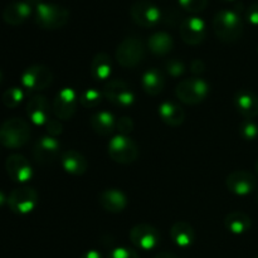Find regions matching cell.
<instances>
[{"label": "cell", "instance_id": "obj_17", "mask_svg": "<svg viewBox=\"0 0 258 258\" xmlns=\"http://www.w3.org/2000/svg\"><path fill=\"white\" fill-rule=\"evenodd\" d=\"M49 101L43 95H34L27 103V115L34 125H45L50 120Z\"/></svg>", "mask_w": 258, "mask_h": 258}, {"label": "cell", "instance_id": "obj_27", "mask_svg": "<svg viewBox=\"0 0 258 258\" xmlns=\"http://www.w3.org/2000/svg\"><path fill=\"white\" fill-rule=\"evenodd\" d=\"M224 226L227 231L233 234H243L249 231L252 226V221L248 214L241 211L231 212L224 218Z\"/></svg>", "mask_w": 258, "mask_h": 258}, {"label": "cell", "instance_id": "obj_36", "mask_svg": "<svg viewBox=\"0 0 258 258\" xmlns=\"http://www.w3.org/2000/svg\"><path fill=\"white\" fill-rule=\"evenodd\" d=\"M45 130H47L48 136L57 139L63 133V125L59 120H49L45 123Z\"/></svg>", "mask_w": 258, "mask_h": 258}, {"label": "cell", "instance_id": "obj_42", "mask_svg": "<svg viewBox=\"0 0 258 258\" xmlns=\"http://www.w3.org/2000/svg\"><path fill=\"white\" fill-rule=\"evenodd\" d=\"M5 203H8V198H7V197H5V194L3 193L2 190H0V207L4 206Z\"/></svg>", "mask_w": 258, "mask_h": 258}, {"label": "cell", "instance_id": "obj_32", "mask_svg": "<svg viewBox=\"0 0 258 258\" xmlns=\"http://www.w3.org/2000/svg\"><path fill=\"white\" fill-rule=\"evenodd\" d=\"M179 4L186 12L197 14L206 9L208 5V0H179Z\"/></svg>", "mask_w": 258, "mask_h": 258}, {"label": "cell", "instance_id": "obj_10", "mask_svg": "<svg viewBox=\"0 0 258 258\" xmlns=\"http://www.w3.org/2000/svg\"><path fill=\"white\" fill-rule=\"evenodd\" d=\"M78 105V96L71 87H64L58 91L53 101V112L57 120L68 121L76 113Z\"/></svg>", "mask_w": 258, "mask_h": 258}, {"label": "cell", "instance_id": "obj_23", "mask_svg": "<svg viewBox=\"0 0 258 258\" xmlns=\"http://www.w3.org/2000/svg\"><path fill=\"white\" fill-rule=\"evenodd\" d=\"M170 237L178 247L188 248L196 241V232L190 223L185 221H178L171 227Z\"/></svg>", "mask_w": 258, "mask_h": 258}, {"label": "cell", "instance_id": "obj_15", "mask_svg": "<svg viewBox=\"0 0 258 258\" xmlns=\"http://www.w3.org/2000/svg\"><path fill=\"white\" fill-rule=\"evenodd\" d=\"M207 35V25L199 17H189L180 24V37L189 45H198L204 42Z\"/></svg>", "mask_w": 258, "mask_h": 258}, {"label": "cell", "instance_id": "obj_8", "mask_svg": "<svg viewBox=\"0 0 258 258\" xmlns=\"http://www.w3.org/2000/svg\"><path fill=\"white\" fill-rule=\"evenodd\" d=\"M103 97L120 108H127L135 102V95L131 87L121 80L108 81L103 87Z\"/></svg>", "mask_w": 258, "mask_h": 258}, {"label": "cell", "instance_id": "obj_13", "mask_svg": "<svg viewBox=\"0 0 258 258\" xmlns=\"http://www.w3.org/2000/svg\"><path fill=\"white\" fill-rule=\"evenodd\" d=\"M130 241L138 248L143 249V251H150L159 246L161 236L160 232L155 227L146 223H140L131 228Z\"/></svg>", "mask_w": 258, "mask_h": 258}, {"label": "cell", "instance_id": "obj_33", "mask_svg": "<svg viewBox=\"0 0 258 258\" xmlns=\"http://www.w3.org/2000/svg\"><path fill=\"white\" fill-rule=\"evenodd\" d=\"M165 70L171 77L178 78L183 76L184 72H185V64L179 59H170L166 62Z\"/></svg>", "mask_w": 258, "mask_h": 258}, {"label": "cell", "instance_id": "obj_12", "mask_svg": "<svg viewBox=\"0 0 258 258\" xmlns=\"http://www.w3.org/2000/svg\"><path fill=\"white\" fill-rule=\"evenodd\" d=\"M60 153V143L52 136H42L33 146V158L39 165L47 166L55 163Z\"/></svg>", "mask_w": 258, "mask_h": 258}, {"label": "cell", "instance_id": "obj_31", "mask_svg": "<svg viewBox=\"0 0 258 258\" xmlns=\"http://www.w3.org/2000/svg\"><path fill=\"white\" fill-rule=\"evenodd\" d=\"M239 135L246 141H254L258 138V125L253 120H244L239 125Z\"/></svg>", "mask_w": 258, "mask_h": 258}, {"label": "cell", "instance_id": "obj_30", "mask_svg": "<svg viewBox=\"0 0 258 258\" xmlns=\"http://www.w3.org/2000/svg\"><path fill=\"white\" fill-rule=\"evenodd\" d=\"M3 103L5 107L14 108L19 105L24 98V91L19 87H10L3 93Z\"/></svg>", "mask_w": 258, "mask_h": 258}, {"label": "cell", "instance_id": "obj_18", "mask_svg": "<svg viewBox=\"0 0 258 258\" xmlns=\"http://www.w3.org/2000/svg\"><path fill=\"white\" fill-rule=\"evenodd\" d=\"M234 106L238 113L246 120H253L258 116V96L251 90H239L234 95Z\"/></svg>", "mask_w": 258, "mask_h": 258}, {"label": "cell", "instance_id": "obj_24", "mask_svg": "<svg viewBox=\"0 0 258 258\" xmlns=\"http://www.w3.org/2000/svg\"><path fill=\"white\" fill-rule=\"evenodd\" d=\"M141 87L149 96L160 95L165 87V77L158 68H150L146 71L141 78Z\"/></svg>", "mask_w": 258, "mask_h": 258}, {"label": "cell", "instance_id": "obj_26", "mask_svg": "<svg viewBox=\"0 0 258 258\" xmlns=\"http://www.w3.org/2000/svg\"><path fill=\"white\" fill-rule=\"evenodd\" d=\"M148 47L154 55L164 57L173 50V37L166 32H156L149 37Z\"/></svg>", "mask_w": 258, "mask_h": 258}, {"label": "cell", "instance_id": "obj_9", "mask_svg": "<svg viewBox=\"0 0 258 258\" xmlns=\"http://www.w3.org/2000/svg\"><path fill=\"white\" fill-rule=\"evenodd\" d=\"M52 82L53 73L47 66H30L22 75V85L28 91H43L49 87Z\"/></svg>", "mask_w": 258, "mask_h": 258}, {"label": "cell", "instance_id": "obj_7", "mask_svg": "<svg viewBox=\"0 0 258 258\" xmlns=\"http://www.w3.org/2000/svg\"><path fill=\"white\" fill-rule=\"evenodd\" d=\"M37 190L32 186H20L14 189L8 197V206L14 213L17 214H28L35 209L38 206Z\"/></svg>", "mask_w": 258, "mask_h": 258}, {"label": "cell", "instance_id": "obj_2", "mask_svg": "<svg viewBox=\"0 0 258 258\" xmlns=\"http://www.w3.org/2000/svg\"><path fill=\"white\" fill-rule=\"evenodd\" d=\"M30 139V126L25 120L13 117L0 126V143L8 149H19Z\"/></svg>", "mask_w": 258, "mask_h": 258}, {"label": "cell", "instance_id": "obj_4", "mask_svg": "<svg viewBox=\"0 0 258 258\" xmlns=\"http://www.w3.org/2000/svg\"><path fill=\"white\" fill-rule=\"evenodd\" d=\"M208 82L198 77L186 78L180 81L175 88V96L180 102L185 105H198L203 102L209 95Z\"/></svg>", "mask_w": 258, "mask_h": 258}, {"label": "cell", "instance_id": "obj_46", "mask_svg": "<svg viewBox=\"0 0 258 258\" xmlns=\"http://www.w3.org/2000/svg\"><path fill=\"white\" fill-rule=\"evenodd\" d=\"M256 258H258V256H257V257H256Z\"/></svg>", "mask_w": 258, "mask_h": 258}, {"label": "cell", "instance_id": "obj_37", "mask_svg": "<svg viewBox=\"0 0 258 258\" xmlns=\"http://www.w3.org/2000/svg\"><path fill=\"white\" fill-rule=\"evenodd\" d=\"M246 18L252 25H258V2L249 5L246 12Z\"/></svg>", "mask_w": 258, "mask_h": 258}, {"label": "cell", "instance_id": "obj_34", "mask_svg": "<svg viewBox=\"0 0 258 258\" xmlns=\"http://www.w3.org/2000/svg\"><path fill=\"white\" fill-rule=\"evenodd\" d=\"M116 130L120 133V135L127 136L131 131L134 130V121L131 117L127 116H122L116 121Z\"/></svg>", "mask_w": 258, "mask_h": 258}, {"label": "cell", "instance_id": "obj_38", "mask_svg": "<svg viewBox=\"0 0 258 258\" xmlns=\"http://www.w3.org/2000/svg\"><path fill=\"white\" fill-rule=\"evenodd\" d=\"M190 68L194 75H201V73H203L206 71V64H204V62L202 59H196L191 62Z\"/></svg>", "mask_w": 258, "mask_h": 258}, {"label": "cell", "instance_id": "obj_39", "mask_svg": "<svg viewBox=\"0 0 258 258\" xmlns=\"http://www.w3.org/2000/svg\"><path fill=\"white\" fill-rule=\"evenodd\" d=\"M80 258H102V256H101L100 252L96 251V249H90V251L85 252Z\"/></svg>", "mask_w": 258, "mask_h": 258}, {"label": "cell", "instance_id": "obj_5", "mask_svg": "<svg viewBox=\"0 0 258 258\" xmlns=\"http://www.w3.org/2000/svg\"><path fill=\"white\" fill-rule=\"evenodd\" d=\"M115 58L123 68H133L140 64L145 58L143 40L136 37H127L117 45Z\"/></svg>", "mask_w": 258, "mask_h": 258}, {"label": "cell", "instance_id": "obj_14", "mask_svg": "<svg viewBox=\"0 0 258 258\" xmlns=\"http://www.w3.org/2000/svg\"><path fill=\"white\" fill-rule=\"evenodd\" d=\"M226 186L236 196H248L257 188V176L247 170L232 171L226 179Z\"/></svg>", "mask_w": 258, "mask_h": 258}, {"label": "cell", "instance_id": "obj_35", "mask_svg": "<svg viewBox=\"0 0 258 258\" xmlns=\"http://www.w3.org/2000/svg\"><path fill=\"white\" fill-rule=\"evenodd\" d=\"M107 258H139V254L128 247H117L108 253Z\"/></svg>", "mask_w": 258, "mask_h": 258}, {"label": "cell", "instance_id": "obj_40", "mask_svg": "<svg viewBox=\"0 0 258 258\" xmlns=\"http://www.w3.org/2000/svg\"><path fill=\"white\" fill-rule=\"evenodd\" d=\"M154 258H178L175 254L170 253V252H160V253L156 254Z\"/></svg>", "mask_w": 258, "mask_h": 258}, {"label": "cell", "instance_id": "obj_20", "mask_svg": "<svg viewBox=\"0 0 258 258\" xmlns=\"http://www.w3.org/2000/svg\"><path fill=\"white\" fill-rule=\"evenodd\" d=\"M60 164L66 173L75 176H81L87 171L88 161L77 150H66L60 154Z\"/></svg>", "mask_w": 258, "mask_h": 258}, {"label": "cell", "instance_id": "obj_19", "mask_svg": "<svg viewBox=\"0 0 258 258\" xmlns=\"http://www.w3.org/2000/svg\"><path fill=\"white\" fill-rule=\"evenodd\" d=\"M98 203L108 213H121L127 207V197L120 189H105L98 196Z\"/></svg>", "mask_w": 258, "mask_h": 258}, {"label": "cell", "instance_id": "obj_16", "mask_svg": "<svg viewBox=\"0 0 258 258\" xmlns=\"http://www.w3.org/2000/svg\"><path fill=\"white\" fill-rule=\"evenodd\" d=\"M5 169L13 181L17 183H25L30 180L33 176V169L27 158L20 154H12L8 156L5 161Z\"/></svg>", "mask_w": 258, "mask_h": 258}, {"label": "cell", "instance_id": "obj_3", "mask_svg": "<svg viewBox=\"0 0 258 258\" xmlns=\"http://www.w3.org/2000/svg\"><path fill=\"white\" fill-rule=\"evenodd\" d=\"M70 19V12L63 5L42 3L35 8V24L42 29L55 30L63 28Z\"/></svg>", "mask_w": 258, "mask_h": 258}, {"label": "cell", "instance_id": "obj_45", "mask_svg": "<svg viewBox=\"0 0 258 258\" xmlns=\"http://www.w3.org/2000/svg\"><path fill=\"white\" fill-rule=\"evenodd\" d=\"M224 2H233V0H224Z\"/></svg>", "mask_w": 258, "mask_h": 258}, {"label": "cell", "instance_id": "obj_6", "mask_svg": "<svg viewBox=\"0 0 258 258\" xmlns=\"http://www.w3.org/2000/svg\"><path fill=\"white\" fill-rule=\"evenodd\" d=\"M107 151L115 163L127 165L134 163L139 156V146L135 141L126 135H116L108 141Z\"/></svg>", "mask_w": 258, "mask_h": 258}, {"label": "cell", "instance_id": "obj_29", "mask_svg": "<svg viewBox=\"0 0 258 258\" xmlns=\"http://www.w3.org/2000/svg\"><path fill=\"white\" fill-rule=\"evenodd\" d=\"M103 93H101L97 88H87L82 91L78 97V102L85 108H95L102 101Z\"/></svg>", "mask_w": 258, "mask_h": 258}, {"label": "cell", "instance_id": "obj_43", "mask_svg": "<svg viewBox=\"0 0 258 258\" xmlns=\"http://www.w3.org/2000/svg\"><path fill=\"white\" fill-rule=\"evenodd\" d=\"M256 174H257V178H258V160L256 161Z\"/></svg>", "mask_w": 258, "mask_h": 258}, {"label": "cell", "instance_id": "obj_11", "mask_svg": "<svg viewBox=\"0 0 258 258\" xmlns=\"http://www.w3.org/2000/svg\"><path fill=\"white\" fill-rule=\"evenodd\" d=\"M130 15L134 22L144 28H153L160 22L161 12L154 3L149 0H138L130 8Z\"/></svg>", "mask_w": 258, "mask_h": 258}, {"label": "cell", "instance_id": "obj_44", "mask_svg": "<svg viewBox=\"0 0 258 258\" xmlns=\"http://www.w3.org/2000/svg\"><path fill=\"white\" fill-rule=\"evenodd\" d=\"M2 81H3V72L0 71V83H2Z\"/></svg>", "mask_w": 258, "mask_h": 258}, {"label": "cell", "instance_id": "obj_22", "mask_svg": "<svg viewBox=\"0 0 258 258\" xmlns=\"http://www.w3.org/2000/svg\"><path fill=\"white\" fill-rule=\"evenodd\" d=\"M33 8L23 2H12L3 10V20L9 25H20L30 17Z\"/></svg>", "mask_w": 258, "mask_h": 258}, {"label": "cell", "instance_id": "obj_21", "mask_svg": "<svg viewBox=\"0 0 258 258\" xmlns=\"http://www.w3.org/2000/svg\"><path fill=\"white\" fill-rule=\"evenodd\" d=\"M158 112L161 121L168 126H171V127H178V126L183 125L186 117L184 108L174 101L161 102L159 105Z\"/></svg>", "mask_w": 258, "mask_h": 258}, {"label": "cell", "instance_id": "obj_41", "mask_svg": "<svg viewBox=\"0 0 258 258\" xmlns=\"http://www.w3.org/2000/svg\"><path fill=\"white\" fill-rule=\"evenodd\" d=\"M24 2L27 3L28 5H30L32 8H34V9L38 7V5L42 4V3H43L42 0H24Z\"/></svg>", "mask_w": 258, "mask_h": 258}, {"label": "cell", "instance_id": "obj_25", "mask_svg": "<svg viewBox=\"0 0 258 258\" xmlns=\"http://www.w3.org/2000/svg\"><path fill=\"white\" fill-rule=\"evenodd\" d=\"M90 125L98 135L108 136L116 130V118L108 111H98L91 116Z\"/></svg>", "mask_w": 258, "mask_h": 258}, {"label": "cell", "instance_id": "obj_28", "mask_svg": "<svg viewBox=\"0 0 258 258\" xmlns=\"http://www.w3.org/2000/svg\"><path fill=\"white\" fill-rule=\"evenodd\" d=\"M91 76L95 81H106L112 72V62L107 53H97L91 62Z\"/></svg>", "mask_w": 258, "mask_h": 258}, {"label": "cell", "instance_id": "obj_1", "mask_svg": "<svg viewBox=\"0 0 258 258\" xmlns=\"http://www.w3.org/2000/svg\"><path fill=\"white\" fill-rule=\"evenodd\" d=\"M213 30L219 40L233 43L238 40L243 33V20L236 10H221L213 18Z\"/></svg>", "mask_w": 258, "mask_h": 258}]
</instances>
